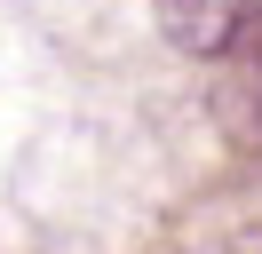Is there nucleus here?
Segmentation results:
<instances>
[{"instance_id": "f257e3e1", "label": "nucleus", "mask_w": 262, "mask_h": 254, "mask_svg": "<svg viewBox=\"0 0 262 254\" xmlns=\"http://www.w3.org/2000/svg\"><path fill=\"white\" fill-rule=\"evenodd\" d=\"M151 8H159V32L183 56H223L246 32V0H151Z\"/></svg>"}]
</instances>
